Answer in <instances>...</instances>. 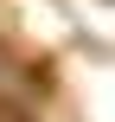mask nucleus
Segmentation results:
<instances>
[{
  "label": "nucleus",
  "instance_id": "obj_1",
  "mask_svg": "<svg viewBox=\"0 0 115 122\" xmlns=\"http://www.w3.org/2000/svg\"><path fill=\"white\" fill-rule=\"evenodd\" d=\"M19 122H32V116H19Z\"/></svg>",
  "mask_w": 115,
  "mask_h": 122
}]
</instances>
